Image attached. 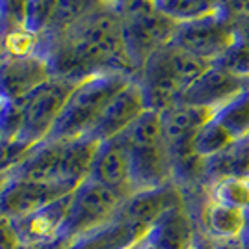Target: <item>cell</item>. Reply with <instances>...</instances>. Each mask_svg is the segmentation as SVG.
I'll list each match as a JSON object with an SVG mask.
<instances>
[{
	"mask_svg": "<svg viewBox=\"0 0 249 249\" xmlns=\"http://www.w3.org/2000/svg\"><path fill=\"white\" fill-rule=\"evenodd\" d=\"M236 34H238V37L249 43V15L236 21Z\"/></svg>",
	"mask_w": 249,
	"mask_h": 249,
	"instance_id": "33",
	"label": "cell"
},
{
	"mask_svg": "<svg viewBox=\"0 0 249 249\" xmlns=\"http://www.w3.org/2000/svg\"><path fill=\"white\" fill-rule=\"evenodd\" d=\"M149 249H192L194 248V225L184 212V207L169 212L151 227L145 240Z\"/></svg>",
	"mask_w": 249,
	"mask_h": 249,
	"instance_id": "17",
	"label": "cell"
},
{
	"mask_svg": "<svg viewBox=\"0 0 249 249\" xmlns=\"http://www.w3.org/2000/svg\"><path fill=\"white\" fill-rule=\"evenodd\" d=\"M36 147V145H34ZM30 145L22 143L17 138H0V175L11 173L21 164V160L30 153Z\"/></svg>",
	"mask_w": 249,
	"mask_h": 249,
	"instance_id": "30",
	"label": "cell"
},
{
	"mask_svg": "<svg viewBox=\"0 0 249 249\" xmlns=\"http://www.w3.org/2000/svg\"><path fill=\"white\" fill-rule=\"evenodd\" d=\"M74 86L76 82L49 78L32 93L21 97L22 119L17 140H21L22 143L30 147L45 142Z\"/></svg>",
	"mask_w": 249,
	"mask_h": 249,
	"instance_id": "6",
	"label": "cell"
},
{
	"mask_svg": "<svg viewBox=\"0 0 249 249\" xmlns=\"http://www.w3.org/2000/svg\"><path fill=\"white\" fill-rule=\"evenodd\" d=\"M104 2H112V4H123L124 0H104Z\"/></svg>",
	"mask_w": 249,
	"mask_h": 249,
	"instance_id": "36",
	"label": "cell"
},
{
	"mask_svg": "<svg viewBox=\"0 0 249 249\" xmlns=\"http://www.w3.org/2000/svg\"><path fill=\"white\" fill-rule=\"evenodd\" d=\"M97 147L99 142H95L89 136H80L63 142L62 171H60V180L63 184L76 188L89 177Z\"/></svg>",
	"mask_w": 249,
	"mask_h": 249,
	"instance_id": "18",
	"label": "cell"
},
{
	"mask_svg": "<svg viewBox=\"0 0 249 249\" xmlns=\"http://www.w3.org/2000/svg\"><path fill=\"white\" fill-rule=\"evenodd\" d=\"M212 197L221 205L246 210L249 207V180L221 178L212 184Z\"/></svg>",
	"mask_w": 249,
	"mask_h": 249,
	"instance_id": "25",
	"label": "cell"
},
{
	"mask_svg": "<svg viewBox=\"0 0 249 249\" xmlns=\"http://www.w3.org/2000/svg\"><path fill=\"white\" fill-rule=\"evenodd\" d=\"M56 10V0H26L24 28L36 36H41L49 28Z\"/></svg>",
	"mask_w": 249,
	"mask_h": 249,
	"instance_id": "27",
	"label": "cell"
},
{
	"mask_svg": "<svg viewBox=\"0 0 249 249\" xmlns=\"http://www.w3.org/2000/svg\"><path fill=\"white\" fill-rule=\"evenodd\" d=\"M192 249H205V248H197V246H194V248H192Z\"/></svg>",
	"mask_w": 249,
	"mask_h": 249,
	"instance_id": "38",
	"label": "cell"
},
{
	"mask_svg": "<svg viewBox=\"0 0 249 249\" xmlns=\"http://www.w3.org/2000/svg\"><path fill=\"white\" fill-rule=\"evenodd\" d=\"M134 76L121 71L93 74L74 86L63 104L62 112L45 142H67L88 136L95 126L99 115L117 91H121Z\"/></svg>",
	"mask_w": 249,
	"mask_h": 249,
	"instance_id": "2",
	"label": "cell"
},
{
	"mask_svg": "<svg viewBox=\"0 0 249 249\" xmlns=\"http://www.w3.org/2000/svg\"><path fill=\"white\" fill-rule=\"evenodd\" d=\"M62 156L63 142H41L32 147L30 153L22 158L21 164L10 175L34 182H62Z\"/></svg>",
	"mask_w": 249,
	"mask_h": 249,
	"instance_id": "16",
	"label": "cell"
},
{
	"mask_svg": "<svg viewBox=\"0 0 249 249\" xmlns=\"http://www.w3.org/2000/svg\"><path fill=\"white\" fill-rule=\"evenodd\" d=\"M8 177H10V173H6V175H0V192H2V188H4V184L8 182Z\"/></svg>",
	"mask_w": 249,
	"mask_h": 249,
	"instance_id": "35",
	"label": "cell"
},
{
	"mask_svg": "<svg viewBox=\"0 0 249 249\" xmlns=\"http://www.w3.org/2000/svg\"><path fill=\"white\" fill-rule=\"evenodd\" d=\"M123 134L130 156L132 194L173 182V164L164 140L162 115L145 110Z\"/></svg>",
	"mask_w": 249,
	"mask_h": 249,
	"instance_id": "3",
	"label": "cell"
},
{
	"mask_svg": "<svg viewBox=\"0 0 249 249\" xmlns=\"http://www.w3.org/2000/svg\"><path fill=\"white\" fill-rule=\"evenodd\" d=\"M203 173L218 182L221 178H242L249 180V138L234 142L223 153L205 160Z\"/></svg>",
	"mask_w": 249,
	"mask_h": 249,
	"instance_id": "19",
	"label": "cell"
},
{
	"mask_svg": "<svg viewBox=\"0 0 249 249\" xmlns=\"http://www.w3.org/2000/svg\"><path fill=\"white\" fill-rule=\"evenodd\" d=\"M205 223L208 232L216 238H242L246 231V212L242 208L227 207L212 199L205 210Z\"/></svg>",
	"mask_w": 249,
	"mask_h": 249,
	"instance_id": "20",
	"label": "cell"
},
{
	"mask_svg": "<svg viewBox=\"0 0 249 249\" xmlns=\"http://www.w3.org/2000/svg\"><path fill=\"white\" fill-rule=\"evenodd\" d=\"M155 2L173 21L186 22L223 10L225 0H155Z\"/></svg>",
	"mask_w": 249,
	"mask_h": 249,
	"instance_id": "22",
	"label": "cell"
},
{
	"mask_svg": "<svg viewBox=\"0 0 249 249\" xmlns=\"http://www.w3.org/2000/svg\"><path fill=\"white\" fill-rule=\"evenodd\" d=\"M37 43L39 36L32 34L26 28L17 30L2 39V56H11V58L37 56Z\"/></svg>",
	"mask_w": 249,
	"mask_h": 249,
	"instance_id": "28",
	"label": "cell"
},
{
	"mask_svg": "<svg viewBox=\"0 0 249 249\" xmlns=\"http://www.w3.org/2000/svg\"><path fill=\"white\" fill-rule=\"evenodd\" d=\"M232 143H234V140L227 134V130L221 124L214 121V115H212V119L205 126H201L197 134L194 136L192 149L197 158L208 160V158H214L216 155L223 153Z\"/></svg>",
	"mask_w": 249,
	"mask_h": 249,
	"instance_id": "23",
	"label": "cell"
},
{
	"mask_svg": "<svg viewBox=\"0 0 249 249\" xmlns=\"http://www.w3.org/2000/svg\"><path fill=\"white\" fill-rule=\"evenodd\" d=\"M244 212H246V231H244V236H242V240H244L246 248H249V207L246 208Z\"/></svg>",
	"mask_w": 249,
	"mask_h": 249,
	"instance_id": "34",
	"label": "cell"
},
{
	"mask_svg": "<svg viewBox=\"0 0 249 249\" xmlns=\"http://www.w3.org/2000/svg\"><path fill=\"white\" fill-rule=\"evenodd\" d=\"M223 10L227 11L234 21H238L242 17L249 15V0H225Z\"/></svg>",
	"mask_w": 249,
	"mask_h": 249,
	"instance_id": "32",
	"label": "cell"
},
{
	"mask_svg": "<svg viewBox=\"0 0 249 249\" xmlns=\"http://www.w3.org/2000/svg\"><path fill=\"white\" fill-rule=\"evenodd\" d=\"M236 37V21L225 10H219L201 19L178 22L171 43L214 63L232 47Z\"/></svg>",
	"mask_w": 249,
	"mask_h": 249,
	"instance_id": "7",
	"label": "cell"
},
{
	"mask_svg": "<svg viewBox=\"0 0 249 249\" xmlns=\"http://www.w3.org/2000/svg\"><path fill=\"white\" fill-rule=\"evenodd\" d=\"M126 58L138 74L143 63L173 41L177 24L156 6L155 0H124L119 4Z\"/></svg>",
	"mask_w": 249,
	"mask_h": 249,
	"instance_id": "4",
	"label": "cell"
},
{
	"mask_svg": "<svg viewBox=\"0 0 249 249\" xmlns=\"http://www.w3.org/2000/svg\"><path fill=\"white\" fill-rule=\"evenodd\" d=\"M95 4L97 0H56L52 21L43 34H60L74 21H78L84 13H88Z\"/></svg>",
	"mask_w": 249,
	"mask_h": 249,
	"instance_id": "24",
	"label": "cell"
},
{
	"mask_svg": "<svg viewBox=\"0 0 249 249\" xmlns=\"http://www.w3.org/2000/svg\"><path fill=\"white\" fill-rule=\"evenodd\" d=\"M51 78L49 67L39 56L11 58L2 56L0 60V99L15 101L32 93Z\"/></svg>",
	"mask_w": 249,
	"mask_h": 249,
	"instance_id": "13",
	"label": "cell"
},
{
	"mask_svg": "<svg viewBox=\"0 0 249 249\" xmlns=\"http://www.w3.org/2000/svg\"><path fill=\"white\" fill-rule=\"evenodd\" d=\"M214 63L232 76L249 82V43L244 41L242 37H236L232 47Z\"/></svg>",
	"mask_w": 249,
	"mask_h": 249,
	"instance_id": "26",
	"label": "cell"
},
{
	"mask_svg": "<svg viewBox=\"0 0 249 249\" xmlns=\"http://www.w3.org/2000/svg\"><path fill=\"white\" fill-rule=\"evenodd\" d=\"M37 56L51 78L82 82L93 74L121 71L136 78L126 58L119 4L97 0L91 10L60 34H41Z\"/></svg>",
	"mask_w": 249,
	"mask_h": 249,
	"instance_id": "1",
	"label": "cell"
},
{
	"mask_svg": "<svg viewBox=\"0 0 249 249\" xmlns=\"http://www.w3.org/2000/svg\"><path fill=\"white\" fill-rule=\"evenodd\" d=\"M151 227L115 216L108 223L86 232L63 249H138L145 244Z\"/></svg>",
	"mask_w": 249,
	"mask_h": 249,
	"instance_id": "12",
	"label": "cell"
},
{
	"mask_svg": "<svg viewBox=\"0 0 249 249\" xmlns=\"http://www.w3.org/2000/svg\"><path fill=\"white\" fill-rule=\"evenodd\" d=\"M214 121L221 124L234 142L249 138V88L218 106L214 110Z\"/></svg>",
	"mask_w": 249,
	"mask_h": 249,
	"instance_id": "21",
	"label": "cell"
},
{
	"mask_svg": "<svg viewBox=\"0 0 249 249\" xmlns=\"http://www.w3.org/2000/svg\"><path fill=\"white\" fill-rule=\"evenodd\" d=\"M0 60H2V39H0Z\"/></svg>",
	"mask_w": 249,
	"mask_h": 249,
	"instance_id": "37",
	"label": "cell"
},
{
	"mask_svg": "<svg viewBox=\"0 0 249 249\" xmlns=\"http://www.w3.org/2000/svg\"><path fill=\"white\" fill-rule=\"evenodd\" d=\"M143 112H145V103H143L142 89L136 80H130L106 104L103 114L99 115L97 123L88 136L93 138L99 143L117 138L123 132H126Z\"/></svg>",
	"mask_w": 249,
	"mask_h": 249,
	"instance_id": "9",
	"label": "cell"
},
{
	"mask_svg": "<svg viewBox=\"0 0 249 249\" xmlns=\"http://www.w3.org/2000/svg\"><path fill=\"white\" fill-rule=\"evenodd\" d=\"M89 178L110 188L119 197L126 199L128 196H132L130 156H128V145H126L124 134L99 143L93 166L89 171Z\"/></svg>",
	"mask_w": 249,
	"mask_h": 249,
	"instance_id": "10",
	"label": "cell"
},
{
	"mask_svg": "<svg viewBox=\"0 0 249 249\" xmlns=\"http://www.w3.org/2000/svg\"><path fill=\"white\" fill-rule=\"evenodd\" d=\"M0 104H2V99H0Z\"/></svg>",
	"mask_w": 249,
	"mask_h": 249,
	"instance_id": "39",
	"label": "cell"
},
{
	"mask_svg": "<svg viewBox=\"0 0 249 249\" xmlns=\"http://www.w3.org/2000/svg\"><path fill=\"white\" fill-rule=\"evenodd\" d=\"M71 192L74 188L63 182H34L10 175L0 192V216L10 219L26 218Z\"/></svg>",
	"mask_w": 249,
	"mask_h": 249,
	"instance_id": "8",
	"label": "cell"
},
{
	"mask_svg": "<svg viewBox=\"0 0 249 249\" xmlns=\"http://www.w3.org/2000/svg\"><path fill=\"white\" fill-rule=\"evenodd\" d=\"M123 201L124 199L119 197L110 188L103 186L88 177L84 182L74 188L69 212L60 229L56 246L60 249L67 248L78 236L119 216Z\"/></svg>",
	"mask_w": 249,
	"mask_h": 249,
	"instance_id": "5",
	"label": "cell"
},
{
	"mask_svg": "<svg viewBox=\"0 0 249 249\" xmlns=\"http://www.w3.org/2000/svg\"><path fill=\"white\" fill-rule=\"evenodd\" d=\"M71 196H73V192L49 203L47 207L36 210L34 214L26 216V218L11 219L21 244H26V246H56L60 229H62L65 216L69 212Z\"/></svg>",
	"mask_w": 249,
	"mask_h": 249,
	"instance_id": "14",
	"label": "cell"
},
{
	"mask_svg": "<svg viewBox=\"0 0 249 249\" xmlns=\"http://www.w3.org/2000/svg\"><path fill=\"white\" fill-rule=\"evenodd\" d=\"M246 88H248L246 80H240L231 73H227L225 69L218 67L216 63H212L184 91L180 103L216 110L218 106L227 103L229 99H232L234 95L240 93Z\"/></svg>",
	"mask_w": 249,
	"mask_h": 249,
	"instance_id": "15",
	"label": "cell"
},
{
	"mask_svg": "<svg viewBox=\"0 0 249 249\" xmlns=\"http://www.w3.org/2000/svg\"><path fill=\"white\" fill-rule=\"evenodd\" d=\"M26 0H0V39L24 28Z\"/></svg>",
	"mask_w": 249,
	"mask_h": 249,
	"instance_id": "29",
	"label": "cell"
},
{
	"mask_svg": "<svg viewBox=\"0 0 249 249\" xmlns=\"http://www.w3.org/2000/svg\"><path fill=\"white\" fill-rule=\"evenodd\" d=\"M184 207V197L175 182H167L164 186L134 192L123 201L119 216L138 221L142 225L153 227L160 219Z\"/></svg>",
	"mask_w": 249,
	"mask_h": 249,
	"instance_id": "11",
	"label": "cell"
},
{
	"mask_svg": "<svg viewBox=\"0 0 249 249\" xmlns=\"http://www.w3.org/2000/svg\"><path fill=\"white\" fill-rule=\"evenodd\" d=\"M21 240L13 227V221L6 216H0V249H19Z\"/></svg>",
	"mask_w": 249,
	"mask_h": 249,
	"instance_id": "31",
	"label": "cell"
}]
</instances>
